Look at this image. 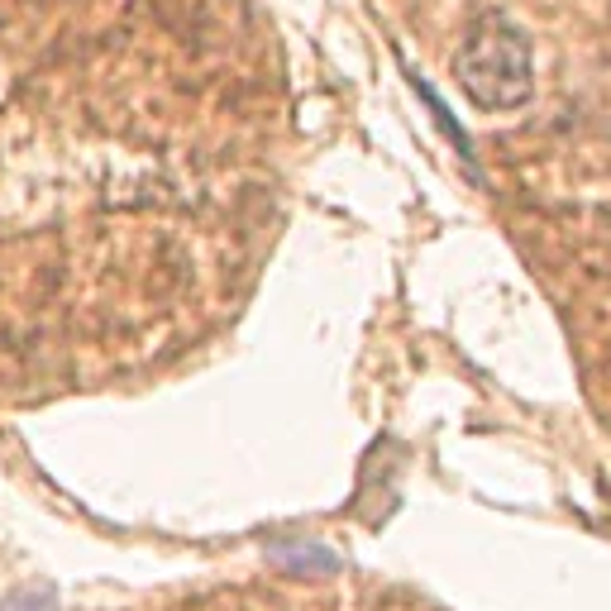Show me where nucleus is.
Returning a JSON list of instances; mask_svg holds the SVG:
<instances>
[{
  "label": "nucleus",
  "instance_id": "2",
  "mask_svg": "<svg viewBox=\"0 0 611 611\" xmlns=\"http://www.w3.org/2000/svg\"><path fill=\"white\" fill-rule=\"evenodd\" d=\"M0 611H53V597L39 592V588H24V592L10 597V602H0Z\"/></svg>",
  "mask_w": 611,
  "mask_h": 611
},
{
  "label": "nucleus",
  "instance_id": "1",
  "mask_svg": "<svg viewBox=\"0 0 611 611\" xmlns=\"http://www.w3.org/2000/svg\"><path fill=\"white\" fill-rule=\"evenodd\" d=\"M454 77L464 96L478 110H516L530 101L535 77H530V44L502 15H488L468 29L464 48L454 58Z\"/></svg>",
  "mask_w": 611,
  "mask_h": 611
}]
</instances>
